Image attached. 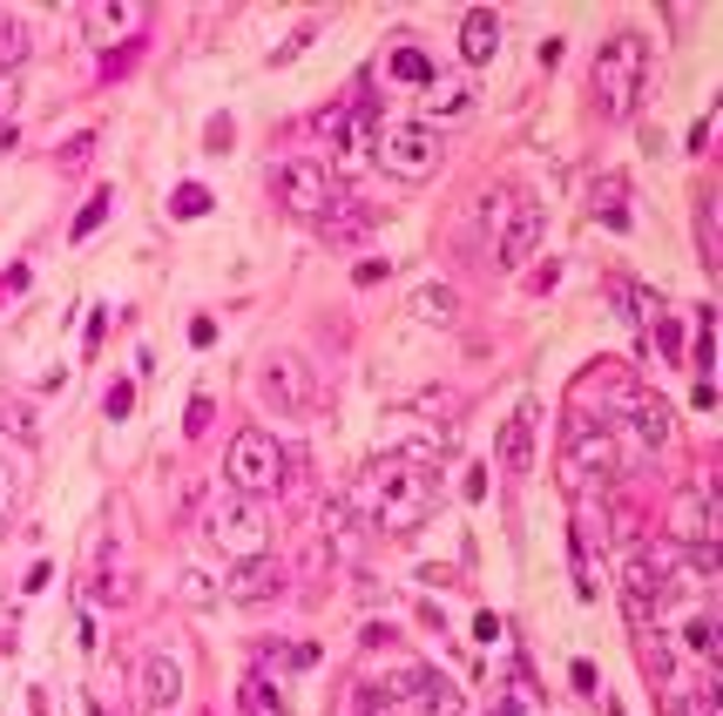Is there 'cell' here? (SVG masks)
<instances>
[{
    "instance_id": "1",
    "label": "cell",
    "mask_w": 723,
    "mask_h": 716,
    "mask_svg": "<svg viewBox=\"0 0 723 716\" xmlns=\"http://www.w3.org/2000/svg\"><path fill=\"white\" fill-rule=\"evenodd\" d=\"M345 500L358 507V521H366V528H379V534H413L426 513L439 507V487H433L426 466H406V460L372 453L366 466H358V481H352Z\"/></svg>"
},
{
    "instance_id": "2",
    "label": "cell",
    "mask_w": 723,
    "mask_h": 716,
    "mask_svg": "<svg viewBox=\"0 0 723 716\" xmlns=\"http://www.w3.org/2000/svg\"><path fill=\"white\" fill-rule=\"evenodd\" d=\"M622 473H629L622 432L569 413V426H561V487H569V494H595V487H616Z\"/></svg>"
},
{
    "instance_id": "3",
    "label": "cell",
    "mask_w": 723,
    "mask_h": 716,
    "mask_svg": "<svg viewBox=\"0 0 723 716\" xmlns=\"http://www.w3.org/2000/svg\"><path fill=\"white\" fill-rule=\"evenodd\" d=\"M372 163H379L392 183H433L439 163H447V142H439V129L420 123V115H413V123H379Z\"/></svg>"
},
{
    "instance_id": "4",
    "label": "cell",
    "mask_w": 723,
    "mask_h": 716,
    "mask_svg": "<svg viewBox=\"0 0 723 716\" xmlns=\"http://www.w3.org/2000/svg\"><path fill=\"white\" fill-rule=\"evenodd\" d=\"M204 534L237 568H244V562H271V513L251 494H223L217 507H204Z\"/></svg>"
},
{
    "instance_id": "5",
    "label": "cell",
    "mask_w": 723,
    "mask_h": 716,
    "mask_svg": "<svg viewBox=\"0 0 723 716\" xmlns=\"http://www.w3.org/2000/svg\"><path fill=\"white\" fill-rule=\"evenodd\" d=\"M642 74H650V48H642V34H609L595 55V102L609 115H629L635 95H642Z\"/></svg>"
},
{
    "instance_id": "6",
    "label": "cell",
    "mask_w": 723,
    "mask_h": 716,
    "mask_svg": "<svg viewBox=\"0 0 723 716\" xmlns=\"http://www.w3.org/2000/svg\"><path fill=\"white\" fill-rule=\"evenodd\" d=\"M223 481H230V494L264 500L271 487H285V447H277L264 426H244L223 453Z\"/></svg>"
},
{
    "instance_id": "7",
    "label": "cell",
    "mask_w": 723,
    "mask_h": 716,
    "mask_svg": "<svg viewBox=\"0 0 723 716\" xmlns=\"http://www.w3.org/2000/svg\"><path fill=\"white\" fill-rule=\"evenodd\" d=\"M257 392H264V406H271V413L305 419V413L318 406V372H311V358L291 351V345H277L264 366H257Z\"/></svg>"
},
{
    "instance_id": "8",
    "label": "cell",
    "mask_w": 723,
    "mask_h": 716,
    "mask_svg": "<svg viewBox=\"0 0 723 716\" xmlns=\"http://www.w3.org/2000/svg\"><path fill=\"white\" fill-rule=\"evenodd\" d=\"M460 440H454V432L447 426H439V419H420V413H392L386 426H379V453L386 460H406V466H439V460H447Z\"/></svg>"
},
{
    "instance_id": "9",
    "label": "cell",
    "mask_w": 723,
    "mask_h": 716,
    "mask_svg": "<svg viewBox=\"0 0 723 716\" xmlns=\"http://www.w3.org/2000/svg\"><path fill=\"white\" fill-rule=\"evenodd\" d=\"M271 183H277V204H285L291 217H311V223L345 196V189L332 183V170H325V163H311V155H291V163H277Z\"/></svg>"
},
{
    "instance_id": "10",
    "label": "cell",
    "mask_w": 723,
    "mask_h": 716,
    "mask_svg": "<svg viewBox=\"0 0 723 716\" xmlns=\"http://www.w3.org/2000/svg\"><path fill=\"white\" fill-rule=\"evenodd\" d=\"M183 683H190V662H183L176 649H149L142 669H136V703H142V716L183 709Z\"/></svg>"
},
{
    "instance_id": "11",
    "label": "cell",
    "mask_w": 723,
    "mask_h": 716,
    "mask_svg": "<svg viewBox=\"0 0 723 716\" xmlns=\"http://www.w3.org/2000/svg\"><path fill=\"white\" fill-rule=\"evenodd\" d=\"M541 236H548V217H541V204L528 196L507 223H501V236H494V264L501 270H514V264H528L535 251H541Z\"/></svg>"
},
{
    "instance_id": "12",
    "label": "cell",
    "mask_w": 723,
    "mask_h": 716,
    "mask_svg": "<svg viewBox=\"0 0 723 716\" xmlns=\"http://www.w3.org/2000/svg\"><path fill=\"white\" fill-rule=\"evenodd\" d=\"M669 541H676V547H716V507H710L703 487H690V494L669 500Z\"/></svg>"
},
{
    "instance_id": "13",
    "label": "cell",
    "mask_w": 723,
    "mask_h": 716,
    "mask_svg": "<svg viewBox=\"0 0 723 716\" xmlns=\"http://www.w3.org/2000/svg\"><path fill=\"white\" fill-rule=\"evenodd\" d=\"M535 426H541V406H535V400H520V406L501 419L494 453H501V466H507V473H528V466H535Z\"/></svg>"
},
{
    "instance_id": "14",
    "label": "cell",
    "mask_w": 723,
    "mask_h": 716,
    "mask_svg": "<svg viewBox=\"0 0 723 716\" xmlns=\"http://www.w3.org/2000/svg\"><path fill=\"white\" fill-rule=\"evenodd\" d=\"M629 426H635V440L650 447V453H669V447H676V419H669V400H656L650 385L635 392V413H629Z\"/></svg>"
},
{
    "instance_id": "15",
    "label": "cell",
    "mask_w": 723,
    "mask_h": 716,
    "mask_svg": "<svg viewBox=\"0 0 723 716\" xmlns=\"http://www.w3.org/2000/svg\"><path fill=\"white\" fill-rule=\"evenodd\" d=\"M494 48H501V14L494 8H467L460 14V61L467 68H487Z\"/></svg>"
},
{
    "instance_id": "16",
    "label": "cell",
    "mask_w": 723,
    "mask_h": 716,
    "mask_svg": "<svg viewBox=\"0 0 723 716\" xmlns=\"http://www.w3.org/2000/svg\"><path fill=\"white\" fill-rule=\"evenodd\" d=\"M433 55L413 42V34H399V42L386 48V82H406V89H433Z\"/></svg>"
},
{
    "instance_id": "17",
    "label": "cell",
    "mask_w": 723,
    "mask_h": 716,
    "mask_svg": "<svg viewBox=\"0 0 723 716\" xmlns=\"http://www.w3.org/2000/svg\"><path fill=\"white\" fill-rule=\"evenodd\" d=\"M318 230H325V244L332 251H345V244H366V230H372V210H358V204H332L325 217H318Z\"/></svg>"
},
{
    "instance_id": "18",
    "label": "cell",
    "mask_w": 723,
    "mask_h": 716,
    "mask_svg": "<svg viewBox=\"0 0 723 716\" xmlns=\"http://www.w3.org/2000/svg\"><path fill=\"white\" fill-rule=\"evenodd\" d=\"M176 594H183L190 609H217V602H223V581H217L210 562H183V568H176Z\"/></svg>"
},
{
    "instance_id": "19",
    "label": "cell",
    "mask_w": 723,
    "mask_h": 716,
    "mask_svg": "<svg viewBox=\"0 0 723 716\" xmlns=\"http://www.w3.org/2000/svg\"><path fill=\"white\" fill-rule=\"evenodd\" d=\"M325 541H332V554H345V562L358 554V541H366V521H358L352 500H332V507H325Z\"/></svg>"
},
{
    "instance_id": "20",
    "label": "cell",
    "mask_w": 723,
    "mask_h": 716,
    "mask_svg": "<svg viewBox=\"0 0 723 716\" xmlns=\"http://www.w3.org/2000/svg\"><path fill=\"white\" fill-rule=\"evenodd\" d=\"M413 317H426V325H454V317H460V291L420 285V291H413Z\"/></svg>"
},
{
    "instance_id": "21",
    "label": "cell",
    "mask_w": 723,
    "mask_h": 716,
    "mask_svg": "<svg viewBox=\"0 0 723 716\" xmlns=\"http://www.w3.org/2000/svg\"><path fill=\"white\" fill-rule=\"evenodd\" d=\"M27 48H34L27 21H21L14 8H0V68H21V61H27Z\"/></svg>"
},
{
    "instance_id": "22",
    "label": "cell",
    "mask_w": 723,
    "mask_h": 716,
    "mask_svg": "<svg viewBox=\"0 0 723 716\" xmlns=\"http://www.w3.org/2000/svg\"><path fill=\"white\" fill-rule=\"evenodd\" d=\"M595 217L616 223V230L629 223V189H622V176H601V183H595Z\"/></svg>"
},
{
    "instance_id": "23",
    "label": "cell",
    "mask_w": 723,
    "mask_h": 716,
    "mask_svg": "<svg viewBox=\"0 0 723 716\" xmlns=\"http://www.w3.org/2000/svg\"><path fill=\"white\" fill-rule=\"evenodd\" d=\"M142 21V8H95L89 14V42H115V34H129Z\"/></svg>"
},
{
    "instance_id": "24",
    "label": "cell",
    "mask_w": 723,
    "mask_h": 716,
    "mask_svg": "<svg viewBox=\"0 0 723 716\" xmlns=\"http://www.w3.org/2000/svg\"><path fill=\"white\" fill-rule=\"evenodd\" d=\"M264 662H277V669H264V675H298V669H311V662H318V649H311V643H271V649H264Z\"/></svg>"
},
{
    "instance_id": "25",
    "label": "cell",
    "mask_w": 723,
    "mask_h": 716,
    "mask_svg": "<svg viewBox=\"0 0 723 716\" xmlns=\"http://www.w3.org/2000/svg\"><path fill=\"white\" fill-rule=\"evenodd\" d=\"M650 351H663L669 358V366H676V358H682V332H676V317H650Z\"/></svg>"
},
{
    "instance_id": "26",
    "label": "cell",
    "mask_w": 723,
    "mask_h": 716,
    "mask_svg": "<svg viewBox=\"0 0 723 716\" xmlns=\"http://www.w3.org/2000/svg\"><path fill=\"white\" fill-rule=\"evenodd\" d=\"M102 217H108V189H95V196H89V204H82V217L68 223V236L82 244V236H95V230H102Z\"/></svg>"
},
{
    "instance_id": "27",
    "label": "cell",
    "mask_w": 723,
    "mask_h": 716,
    "mask_svg": "<svg viewBox=\"0 0 723 716\" xmlns=\"http://www.w3.org/2000/svg\"><path fill=\"white\" fill-rule=\"evenodd\" d=\"M210 419H217V400H210V392H196V400H190V413H183V440H204V432H210Z\"/></svg>"
},
{
    "instance_id": "28",
    "label": "cell",
    "mask_w": 723,
    "mask_h": 716,
    "mask_svg": "<svg viewBox=\"0 0 723 716\" xmlns=\"http://www.w3.org/2000/svg\"><path fill=\"white\" fill-rule=\"evenodd\" d=\"M170 217H210V189H204V183H183V189L170 196Z\"/></svg>"
},
{
    "instance_id": "29",
    "label": "cell",
    "mask_w": 723,
    "mask_h": 716,
    "mask_svg": "<svg viewBox=\"0 0 723 716\" xmlns=\"http://www.w3.org/2000/svg\"><path fill=\"white\" fill-rule=\"evenodd\" d=\"M129 406H136V385H129V379H115V385H108V400H102V413H108V419H129Z\"/></svg>"
},
{
    "instance_id": "30",
    "label": "cell",
    "mask_w": 723,
    "mask_h": 716,
    "mask_svg": "<svg viewBox=\"0 0 723 716\" xmlns=\"http://www.w3.org/2000/svg\"><path fill=\"white\" fill-rule=\"evenodd\" d=\"M426 95H433V108H439V115H460V108H467V82H454V89H439V82H433Z\"/></svg>"
},
{
    "instance_id": "31",
    "label": "cell",
    "mask_w": 723,
    "mask_h": 716,
    "mask_svg": "<svg viewBox=\"0 0 723 716\" xmlns=\"http://www.w3.org/2000/svg\"><path fill=\"white\" fill-rule=\"evenodd\" d=\"M27 264H14V270H0V304H14V298H27Z\"/></svg>"
},
{
    "instance_id": "32",
    "label": "cell",
    "mask_w": 723,
    "mask_h": 716,
    "mask_svg": "<svg viewBox=\"0 0 723 716\" xmlns=\"http://www.w3.org/2000/svg\"><path fill=\"white\" fill-rule=\"evenodd\" d=\"M8 513H14V473L0 466V528H8Z\"/></svg>"
},
{
    "instance_id": "33",
    "label": "cell",
    "mask_w": 723,
    "mask_h": 716,
    "mask_svg": "<svg viewBox=\"0 0 723 716\" xmlns=\"http://www.w3.org/2000/svg\"><path fill=\"white\" fill-rule=\"evenodd\" d=\"M494 716H520V703H514V696H501V703H494Z\"/></svg>"
}]
</instances>
